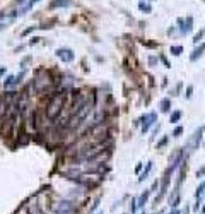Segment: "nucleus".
Listing matches in <instances>:
<instances>
[{
  "label": "nucleus",
  "mask_w": 205,
  "mask_h": 214,
  "mask_svg": "<svg viewBox=\"0 0 205 214\" xmlns=\"http://www.w3.org/2000/svg\"><path fill=\"white\" fill-rule=\"evenodd\" d=\"M91 110H92V105L89 103V101H86L84 105H82L79 110L73 113V117L70 118V123H69V127H77V125H81L82 122H86V118H87V115L91 113Z\"/></svg>",
  "instance_id": "nucleus-1"
},
{
  "label": "nucleus",
  "mask_w": 205,
  "mask_h": 214,
  "mask_svg": "<svg viewBox=\"0 0 205 214\" xmlns=\"http://www.w3.org/2000/svg\"><path fill=\"white\" fill-rule=\"evenodd\" d=\"M63 101H65V94H55V96L50 100V105H48V117L50 118H56V115L62 111Z\"/></svg>",
  "instance_id": "nucleus-2"
},
{
  "label": "nucleus",
  "mask_w": 205,
  "mask_h": 214,
  "mask_svg": "<svg viewBox=\"0 0 205 214\" xmlns=\"http://www.w3.org/2000/svg\"><path fill=\"white\" fill-rule=\"evenodd\" d=\"M202 135H203V127H198V130H195V134L191 135V139L188 140V144H186L188 154H190L191 151H195V149H198V146H200V140H202Z\"/></svg>",
  "instance_id": "nucleus-3"
},
{
  "label": "nucleus",
  "mask_w": 205,
  "mask_h": 214,
  "mask_svg": "<svg viewBox=\"0 0 205 214\" xmlns=\"http://www.w3.org/2000/svg\"><path fill=\"white\" fill-rule=\"evenodd\" d=\"M75 206L70 200H60L55 206V214H73Z\"/></svg>",
  "instance_id": "nucleus-4"
},
{
  "label": "nucleus",
  "mask_w": 205,
  "mask_h": 214,
  "mask_svg": "<svg viewBox=\"0 0 205 214\" xmlns=\"http://www.w3.org/2000/svg\"><path fill=\"white\" fill-rule=\"evenodd\" d=\"M156 118H157V115H156V113H149V115H144V117L140 118L139 122H137V123L142 122V134H145L147 130L150 129V125L156 122Z\"/></svg>",
  "instance_id": "nucleus-5"
},
{
  "label": "nucleus",
  "mask_w": 205,
  "mask_h": 214,
  "mask_svg": "<svg viewBox=\"0 0 205 214\" xmlns=\"http://www.w3.org/2000/svg\"><path fill=\"white\" fill-rule=\"evenodd\" d=\"M56 57H58L62 62H72L75 55H73V52L70 48H58L56 50Z\"/></svg>",
  "instance_id": "nucleus-6"
},
{
  "label": "nucleus",
  "mask_w": 205,
  "mask_h": 214,
  "mask_svg": "<svg viewBox=\"0 0 205 214\" xmlns=\"http://www.w3.org/2000/svg\"><path fill=\"white\" fill-rule=\"evenodd\" d=\"M24 77V72H21L19 75H9L7 79H5V82H4V86L5 88H12V86H15V84H19L21 82V79Z\"/></svg>",
  "instance_id": "nucleus-7"
},
{
  "label": "nucleus",
  "mask_w": 205,
  "mask_h": 214,
  "mask_svg": "<svg viewBox=\"0 0 205 214\" xmlns=\"http://www.w3.org/2000/svg\"><path fill=\"white\" fill-rule=\"evenodd\" d=\"M203 52H205V45H203V43H200V45L197 46V48H195L193 52H191L190 60H191V62H197V58H200V57L203 55Z\"/></svg>",
  "instance_id": "nucleus-8"
},
{
  "label": "nucleus",
  "mask_w": 205,
  "mask_h": 214,
  "mask_svg": "<svg viewBox=\"0 0 205 214\" xmlns=\"http://www.w3.org/2000/svg\"><path fill=\"white\" fill-rule=\"evenodd\" d=\"M70 5V0H53L50 4V9H55V7H67Z\"/></svg>",
  "instance_id": "nucleus-9"
},
{
  "label": "nucleus",
  "mask_w": 205,
  "mask_h": 214,
  "mask_svg": "<svg viewBox=\"0 0 205 214\" xmlns=\"http://www.w3.org/2000/svg\"><path fill=\"white\" fill-rule=\"evenodd\" d=\"M150 170H152V161H149L147 163V166H145V170L140 173V177H139V182H144L147 177H149V173H150Z\"/></svg>",
  "instance_id": "nucleus-10"
},
{
  "label": "nucleus",
  "mask_w": 205,
  "mask_h": 214,
  "mask_svg": "<svg viewBox=\"0 0 205 214\" xmlns=\"http://www.w3.org/2000/svg\"><path fill=\"white\" fill-rule=\"evenodd\" d=\"M169 110H171V100H169V98H164V100L161 101V111L168 113Z\"/></svg>",
  "instance_id": "nucleus-11"
},
{
  "label": "nucleus",
  "mask_w": 205,
  "mask_h": 214,
  "mask_svg": "<svg viewBox=\"0 0 205 214\" xmlns=\"http://www.w3.org/2000/svg\"><path fill=\"white\" fill-rule=\"evenodd\" d=\"M149 195H150V190H145V192L142 194V195L137 199V202H139V207H144V204L147 202V199H149Z\"/></svg>",
  "instance_id": "nucleus-12"
},
{
  "label": "nucleus",
  "mask_w": 205,
  "mask_h": 214,
  "mask_svg": "<svg viewBox=\"0 0 205 214\" xmlns=\"http://www.w3.org/2000/svg\"><path fill=\"white\" fill-rule=\"evenodd\" d=\"M181 115H183V113H181V111H179V110L173 111V113H171V117H169V122H171V123H176V122H179V120H181Z\"/></svg>",
  "instance_id": "nucleus-13"
},
{
  "label": "nucleus",
  "mask_w": 205,
  "mask_h": 214,
  "mask_svg": "<svg viewBox=\"0 0 205 214\" xmlns=\"http://www.w3.org/2000/svg\"><path fill=\"white\" fill-rule=\"evenodd\" d=\"M205 194V182H202L200 185H198V188H197V192H195V197L197 199H202V195Z\"/></svg>",
  "instance_id": "nucleus-14"
},
{
  "label": "nucleus",
  "mask_w": 205,
  "mask_h": 214,
  "mask_svg": "<svg viewBox=\"0 0 205 214\" xmlns=\"http://www.w3.org/2000/svg\"><path fill=\"white\" fill-rule=\"evenodd\" d=\"M191 24H193V19H191V17H186V24H185V31H183V34H186V33H190V31H191V28H193Z\"/></svg>",
  "instance_id": "nucleus-15"
},
{
  "label": "nucleus",
  "mask_w": 205,
  "mask_h": 214,
  "mask_svg": "<svg viewBox=\"0 0 205 214\" xmlns=\"http://www.w3.org/2000/svg\"><path fill=\"white\" fill-rule=\"evenodd\" d=\"M171 53H173V55H176V57L181 55V53H183V46H179V45H178V46H171Z\"/></svg>",
  "instance_id": "nucleus-16"
},
{
  "label": "nucleus",
  "mask_w": 205,
  "mask_h": 214,
  "mask_svg": "<svg viewBox=\"0 0 205 214\" xmlns=\"http://www.w3.org/2000/svg\"><path fill=\"white\" fill-rule=\"evenodd\" d=\"M139 9L140 11H145V12H150L152 9H150L149 4H145V2H139Z\"/></svg>",
  "instance_id": "nucleus-17"
},
{
  "label": "nucleus",
  "mask_w": 205,
  "mask_h": 214,
  "mask_svg": "<svg viewBox=\"0 0 205 214\" xmlns=\"http://www.w3.org/2000/svg\"><path fill=\"white\" fill-rule=\"evenodd\" d=\"M137 207H139V202H137V199H132V206H130V212L135 214L137 212Z\"/></svg>",
  "instance_id": "nucleus-18"
},
{
  "label": "nucleus",
  "mask_w": 205,
  "mask_h": 214,
  "mask_svg": "<svg viewBox=\"0 0 205 214\" xmlns=\"http://www.w3.org/2000/svg\"><path fill=\"white\" fill-rule=\"evenodd\" d=\"M181 134H183V127H181V125H178L174 130H173V137H179Z\"/></svg>",
  "instance_id": "nucleus-19"
},
{
  "label": "nucleus",
  "mask_w": 205,
  "mask_h": 214,
  "mask_svg": "<svg viewBox=\"0 0 205 214\" xmlns=\"http://www.w3.org/2000/svg\"><path fill=\"white\" fill-rule=\"evenodd\" d=\"M203 34H205V31H203V29H202L200 33H197V34H195V38H193V43H195V45H198V41L202 40V36H203Z\"/></svg>",
  "instance_id": "nucleus-20"
},
{
  "label": "nucleus",
  "mask_w": 205,
  "mask_h": 214,
  "mask_svg": "<svg viewBox=\"0 0 205 214\" xmlns=\"http://www.w3.org/2000/svg\"><path fill=\"white\" fill-rule=\"evenodd\" d=\"M166 144H168V135H164V137H162V139H161V140H159V142H157V149L164 148Z\"/></svg>",
  "instance_id": "nucleus-21"
},
{
  "label": "nucleus",
  "mask_w": 205,
  "mask_h": 214,
  "mask_svg": "<svg viewBox=\"0 0 205 214\" xmlns=\"http://www.w3.org/2000/svg\"><path fill=\"white\" fill-rule=\"evenodd\" d=\"M99 202H101V197H98V199L94 200V204L91 206V209H89V212H94L96 209H98V206H99Z\"/></svg>",
  "instance_id": "nucleus-22"
},
{
  "label": "nucleus",
  "mask_w": 205,
  "mask_h": 214,
  "mask_svg": "<svg viewBox=\"0 0 205 214\" xmlns=\"http://www.w3.org/2000/svg\"><path fill=\"white\" fill-rule=\"evenodd\" d=\"M185 96H186V100H190V98L193 96V86H188L186 88V94H185Z\"/></svg>",
  "instance_id": "nucleus-23"
},
{
  "label": "nucleus",
  "mask_w": 205,
  "mask_h": 214,
  "mask_svg": "<svg viewBox=\"0 0 205 214\" xmlns=\"http://www.w3.org/2000/svg\"><path fill=\"white\" fill-rule=\"evenodd\" d=\"M169 204H171V207H173V209H176V207L179 206V195H176L174 199H173V202H169Z\"/></svg>",
  "instance_id": "nucleus-24"
},
{
  "label": "nucleus",
  "mask_w": 205,
  "mask_h": 214,
  "mask_svg": "<svg viewBox=\"0 0 205 214\" xmlns=\"http://www.w3.org/2000/svg\"><path fill=\"white\" fill-rule=\"evenodd\" d=\"M203 175H205V166H202L200 170L197 171V177H198V178H202V177H203Z\"/></svg>",
  "instance_id": "nucleus-25"
},
{
  "label": "nucleus",
  "mask_w": 205,
  "mask_h": 214,
  "mask_svg": "<svg viewBox=\"0 0 205 214\" xmlns=\"http://www.w3.org/2000/svg\"><path fill=\"white\" fill-rule=\"evenodd\" d=\"M161 62H162V63H164V65H166V67H171V65H169V62H168V58H166V57H164V55H161Z\"/></svg>",
  "instance_id": "nucleus-26"
},
{
  "label": "nucleus",
  "mask_w": 205,
  "mask_h": 214,
  "mask_svg": "<svg viewBox=\"0 0 205 214\" xmlns=\"http://www.w3.org/2000/svg\"><path fill=\"white\" fill-rule=\"evenodd\" d=\"M200 199H197V202H195V206H193V211H198V209H200Z\"/></svg>",
  "instance_id": "nucleus-27"
},
{
  "label": "nucleus",
  "mask_w": 205,
  "mask_h": 214,
  "mask_svg": "<svg viewBox=\"0 0 205 214\" xmlns=\"http://www.w3.org/2000/svg\"><path fill=\"white\" fill-rule=\"evenodd\" d=\"M156 62H157V58H156V57H150V58H149V63H150V65H154Z\"/></svg>",
  "instance_id": "nucleus-28"
},
{
  "label": "nucleus",
  "mask_w": 205,
  "mask_h": 214,
  "mask_svg": "<svg viewBox=\"0 0 205 214\" xmlns=\"http://www.w3.org/2000/svg\"><path fill=\"white\" fill-rule=\"evenodd\" d=\"M5 72H7V69H5V67H2V69H0V77H2V75H4Z\"/></svg>",
  "instance_id": "nucleus-29"
},
{
  "label": "nucleus",
  "mask_w": 205,
  "mask_h": 214,
  "mask_svg": "<svg viewBox=\"0 0 205 214\" xmlns=\"http://www.w3.org/2000/svg\"><path fill=\"white\" fill-rule=\"evenodd\" d=\"M41 38H33V40H31V45H34V43H38V41H40Z\"/></svg>",
  "instance_id": "nucleus-30"
},
{
  "label": "nucleus",
  "mask_w": 205,
  "mask_h": 214,
  "mask_svg": "<svg viewBox=\"0 0 205 214\" xmlns=\"http://www.w3.org/2000/svg\"><path fill=\"white\" fill-rule=\"evenodd\" d=\"M140 170H142V165H137V166H135V171H137V173H139Z\"/></svg>",
  "instance_id": "nucleus-31"
},
{
  "label": "nucleus",
  "mask_w": 205,
  "mask_h": 214,
  "mask_svg": "<svg viewBox=\"0 0 205 214\" xmlns=\"http://www.w3.org/2000/svg\"><path fill=\"white\" fill-rule=\"evenodd\" d=\"M5 26H7V22H0V31L4 29V28H5Z\"/></svg>",
  "instance_id": "nucleus-32"
},
{
  "label": "nucleus",
  "mask_w": 205,
  "mask_h": 214,
  "mask_svg": "<svg viewBox=\"0 0 205 214\" xmlns=\"http://www.w3.org/2000/svg\"><path fill=\"white\" fill-rule=\"evenodd\" d=\"M169 214H181V212H179L178 209H173V211H171V212H169Z\"/></svg>",
  "instance_id": "nucleus-33"
},
{
  "label": "nucleus",
  "mask_w": 205,
  "mask_h": 214,
  "mask_svg": "<svg viewBox=\"0 0 205 214\" xmlns=\"http://www.w3.org/2000/svg\"><path fill=\"white\" fill-rule=\"evenodd\" d=\"M188 212H190V209H188V207H186V209H185V212H183V214H188Z\"/></svg>",
  "instance_id": "nucleus-34"
},
{
  "label": "nucleus",
  "mask_w": 205,
  "mask_h": 214,
  "mask_svg": "<svg viewBox=\"0 0 205 214\" xmlns=\"http://www.w3.org/2000/svg\"><path fill=\"white\" fill-rule=\"evenodd\" d=\"M34 2H38V0H31V2H29V5H33V4H34Z\"/></svg>",
  "instance_id": "nucleus-35"
},
{
  "label": "nucleus",
  "mask_w": 205,
  "mask_h": 214,
  "mask_svg": "<svg viewBox=\"0 0 205 214\" xmlns=\"http://www.w3.org/2000/svg\"><path fill=\"white\" fill-rule=\"evenodd\" d=\"M17 2H19V4H24V2H26V0H17Z\"/></svg>",
  "instance_id": "nucleus-36"
},
{
  "label": "nucleus",
  "mask_w": 205,
  "mask_h": 214,
  "mask_svg": "<svg viewBox=\"0 0 205 214\" xmlns=\"http://www.w3.org/2000/svg\"><path fill=\"white\" fill-rule=\"evenodd\" d=\"M202 211H203V212H205V202H203V206H202Z\"/></svg>",
  "instance_id": "nucleus-37"
},
{
  "label": "nucleus",
  "mask_w": 205,
  "mask_h": 214,
  "mask_svg": "<svg viewBox=\"0 0 205 214\" xmlns=\"http://www.w3.org/2000/svg\"><path fill=\"white\" fill-rule=\"evenodd\" d=\"M157 214H164V212H162V211H159V212H157Z\"/></svg>",
  "instance_id": "nucleus-38"
},
{
  "label": "nucleus",
  "mask_w": 205,
  "mask_h": 214,
  "mask_svg": "<svg viewBox=\"0 0 205 214\" xmlns=\"http://www.w3.org/2000/svg\"><path fill=\"white\" fill-rule=\"evenodd\" d=\"M98 214H102V212H98Z\"/></svg>",
  "instance_id": "nucleus-39"
},
{
  "label": "nucleus",
  "mask_w": 205,
  "mask_h": 214,
  "mask_svg": "<svg viewBox=\"0 0 205 214\" xmlns=\"http://www.w3.org/2000/svg\"><path fill=\"white\" fill-rule=\"evenodd\" d=\"M142 214H145V212H142Z\"/></svg>",
  "instance_id": "nucleus-40"
}]
</instances>
